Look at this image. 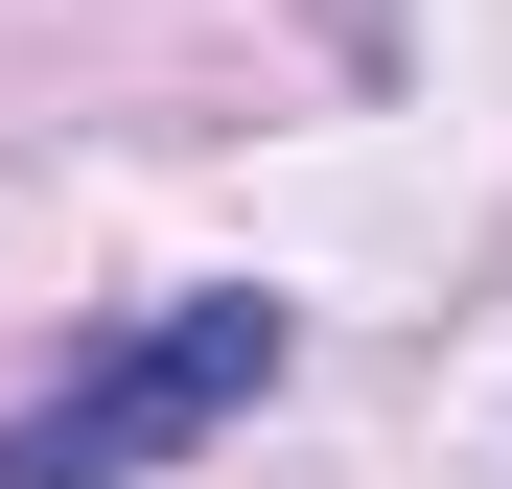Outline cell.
Instances as JSON below:
<instances>
[{"mask_svg":"<svg viewBox=\"0 0 512 489\" xmlns=\"http://www.w3.org/2000/svg\"><path fill=\"white\" fill-rule=\"evenodd\" d=\"M280 350H303V303H256V280L140 303L117 350H70L24 420H0V489H140V466H187L210 420H256V396H280Z\"/></svg>","mask_w":512,"mask_h":489,"instance_id":"1","label":"cell"}]
</instances>
